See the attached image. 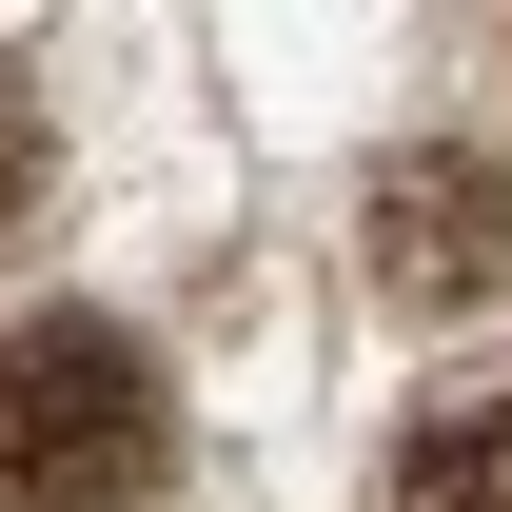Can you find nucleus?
Returning <instances> with one entry per match:
<instances>
[{"label": "nucleus", "mask_w": 512, "mask_h": 512, "mask_svg": "<svg viewBox=\"0 0 512 512\" xmlns=\"http://www.w3.org/2000/svg\"><path fill=\"white\" fill-rule=\"evenodd\" d=\"M375 276L414 296V316H453V296H493V276H512V178L473 158V138L375 158Z\"/></svg>", "instance_id": "obj_2"}, {"label": "nucleus", "mask_w": 512, "mask_h": 512, "mask_svg": "<svg viewBox=\"0 0 512 512\" xmlns=\"http://www.w3.org/2000/svg\"><path fill=\"white\" fill-rule=\"evenodd\" d=\"M178 473V375L99 296H40L0 335V512H138Z\"/></svg>", "instance_id": "obj_1"}, {"label": "nucleus", "mask_w": 512, "mask_h": 512, "mask_svg": "<svg viewBox=\"0 0 512 512\" xmlns=\"http://www.w3.org/2000/svg\"><path fill=\"white\" fill-rule=\"evenodd\" d=\"M20 197H40V79L0 60V217H20Z\"/></svg>", "instance_id": "obj_4"}, {"label": "nucleus", "mask_w": 512, "mask_h": 512, "mask_svg": "<svg viewBox=\"0 0 512 512\" xmlns=\"http://www.w3.org/2000/svg\"><path fill=\"white\" fill-rule=\"evenodd\" d=\"M375 512H512V375L434 394V414L394 434V493H375Z\"/></svg>", "instance_id": "obj_3"}]
</instances>
